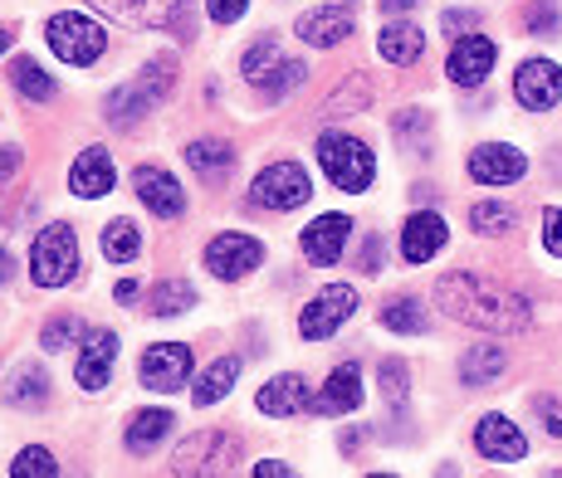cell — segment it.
I'll return each mask as SVG.
<instances>
[{
    "label": "cell",
    "instance_id": "cell-1",
    "mask_svg": "<svg viewBox=\"0 0 562 478\" xmlns=\"http://www.w3.org/2000/svg\"><path fill=\"white\" fill-rule=\"evenodd\" d=\"M436 303H440V312H450L456 322H470V328H480V332H524L528 312H533L524 293L499 288L484 274H464V269L440 274Z\"/></svg>",
    "mask_w": 562,
    "mask_h": 478
},
{
    "label": "cell",
    "instance_id": "cell-2",
    "mask_svg": "<svg viewBox=\"0 0 562 478\" xmlns=\"http://www.w3.org/2000/svg\"><path fill=\"white\" fill-rule=\"evenodd\" d=\"M318 167L328 171L333 186L348 191V195H362L376 181L372 147H367L362 137H352V133H323L318 137Z\"/></svg>",
    "mask_w": 562,
    "mask_h": 478
},
{
    "label": "cell",
    "instance_id": "cell-3",
    "mask_svg": "<svg viewBox=\"0 0 562 478\" xmlns=\"http://www.w3.org/2000/svg\"><path fill=\"white\" fill-rule=\"evenodd\" d=\"M93 5L127 30H171L181 39H196L191 0H93Z\"/></svg>",
    "mask_w": 562,
    "mask_h": 478
},
{
    "label": "cell",
    "instance_id": "cell-4",
    "mask_svg": "<svg viewBox=\"0 0 562 478\" xmlns=\"http://www.w3.org/2000/svg\"><path fill=\"white\" fill-rule=\"evenodd\" d=\"M235 459H240V440H235V434L196 430L177 444V454H171V474L177 478H221V474L235 469Z\"/></svg>",
    "mask_w": 562,
    "mask_h": 478
},
{
    "label": "cell",
    "instance_id": "cell-5",
    "mask_svg": "<svg viewBox=\"0 0 562 478\" xmlns=\"http://www.w3.org/2000/svg\"><path fill=\"white\" fill-rule=\"evenodd\" d=\"M45 39H49V49L59 54L64 64H74V69H89V64H99V59H103V49H108L103 25H93L89 15H79V10L49 15Z\"/></svg>",
    "mask_w": 562,
    "mask_h": 478
},
{
    "label": "cell",
    "instance_id": "cell-6",
    "mask_svg": "<svg viewBox=\"0 0 562 478\" xmlns=\"http://www.w3.org/2000/svg\"><path fill=\"white\" fill-rule=\"evenodd\" d=\"M30 274H35L40 288H64L74 274H79V239H74L69 225H45L30 244Z\"/></svg>",
    "mask_w": 562,
    "mask_h": 478
},
{
    "label": "cell",
    "instance_id": "cell-7",
    "mask_svg": "<svg viewBox=\"0 0 562 478\" xmlns=\"http://www.w3.org/2000/svg\"><path fill=\"white\" fill-rule=\"evenodd\" d=\"M250 201L259 210H299L304 201H313V181L304 171V161H274L250 181Z\"/></svg>",
    "mask_w": 562,
    "mask_h": 478
},
{
    "label": "cell",
    "instance_id": "cell-8",
    "mask_svg": "<svg viewBox=\"0 0 562 478\" xmlns=\"http://www.w3.org/2000/svg\"><path fill=\"white\" fill-rule=\"evenodd\" d=\"M191 366H196V356H191L187 342H157V346H147L143 352L137 376H143L147 390L177 396V390H187V382H191Z\"/></svg>",
    "mask_w": 562,
    "mask_h": 478
},
{
    "label": "cell",
    "instance_id": "cell-9",
    "mask_svg": "<svg viewBox=\"0 0 562 478\" xmlns=\"http://www.w3.org/2000/svg\"><path fill=\"white\" fill-rule=\"evenodd\" d=\"M352 308H358V288L328 284L323 293H313L308 308L299 312V337H308V342H323V337H333L342 322L352 318Z\"/></svg>",
    "mask_w": 562,
    "mask_h": 478
},
{
    "label": "cell",
    "instance_id": "cell-10",
    "mask_svg": "<svg viewBox=\"0 0 562 478\" xmlns=\"http://www.w3.org/2000/svg\"><path fill=\"white\" fill-rule=\"evenodd\" d=\"M265 264V244L255 235H240V230H225L205 244V269L215 278H245Z\"/></svg>",
    "mask_w": 562,
    "mask_h": 478
},
{
    "label": "cell",
    "instance_id": "cell-11",
    "mask_svg": "<svg viewBox=\"0 0 562 478\" xmlns=\"http://www.w3.org/2000/svg\"><path fill=\"white\" fill-rule=\"evenodd\" d=\"M514 98L528 113H548L562 103V69L553 59H524L514 73Z\"/></svg>",
    "mask_w": 562,
    "mask_h": 478
},
{
    "label": "cell",
    "instance_id": "cell-12",
    "mask_svg": "<svg viewBox=\"0 0 562 478\" xmlns=\"http://www.w3.org/2000/svg\"><path fill=\"white\" fill-rule=\"evenodd\" d=\"M348 235H352V215L328 210V215H318V220H313L304 235H299V249H304L308 264L328 269V264H338V259H342V249H348Z\"/></svg>",
    "mask_w": 562,
    "mask_h": 478
},
{
    "label": "cell",
    "instance_id": "cell-13",
    "mask_svg": "<svg viewBox=\"0 0 562 478\" xmlns=\"http://www.w3.org/2000/svg\"><path fill=\"white\" fill-rule=\"evenodd\" d=\"M494 59H499V45H494V39L464 35V39H456V49H450L446 73H450V83H460V89H480V83L490 79Z\"/></svg>",
    "mask_w": 562,
    "mask_h": 478
},
{
    "label": "cell",
    "instance_id": "cell-14",
    "mask_svg": "<svg viewBox=\"0 0 562 478\" xmlns=\"http://www.w3.org/2000/svg\"><path fill=\"white\" fill-rule=\"evenodd\" d=\"M524 171H528V157L509 143H484L470 151V177L480 186H514Z\"/></svg>",
    "mask_w": 562,
    "mask_h": 478
},
{
    "label": "cell",
    "instance_id": "cell-15",
    "mask_svg": "<svg viewBox=\"0 0 562 478\" xmlns=\"http://www.w3.org/2000/svg\"><path fill=\"white\" fill-rule=\"evenodd\" d=\"M133 191H137V201H143L147 210L161 215V220H177V215L187 210V191L177 186V177L161 171V167H147V161L133 171Z\"/></svg>",
    "mask_w": 562,
    "mask_h": 478
},
{
    "label": "cell",
    "instance_id": "cell-16",
    "mask_svg": "<svg viewBox=\"0 0 562 478\" xmlns=\"http://www.w3.org/2000/svg\"><path fill=\"white\" fill-rule=\"evenodd\" d=\"M446 239H450V225L436 210H416L402 225V259L406 264H430L446 249Z\"/></svg>",
    "mask_w": 562,
    "mask_h": 478
},
{
    "label": "cell",
    "instance_id": "cell-17",
    "mask_svg": "<svg viewBox=\"0 0 562 478\" xmlns=\"http://www.w3.org/2000/svg\"><path fill=\"white\" fill-rule=\"evenodd\" d=\"M113 362H117V332L93 328L89 337H83V356H79V366H74V382H79L83 390H108Z\"/></svg>",
    "mask_w": 562,
    "mask_h": 478
},
{
    "label": "cell",
    "instance_id": "cell-18",
    "mask_svg": "<svg viewBox=\"0 0 562 478\" xmlns=\"http://www.w3.org/2000/svg\"><path fill=\"white\" fill-rule=\"evenodd\" d=\"M299 39L313 49H333V45H342V39L358 30V20H352V10L348 5H318V10H308V15H299Z\"/></svg>",
    "mask_w": 562,
    "mask_h": 478
},
{
    "label": "cell",
    "instance_id": "cell-19",
    "mask_svg": "<svg viewBox=\"0 0 562 478\" xmlns=\"http://www.w3.org/2000/svg\"><path fill=\"white\" fill-rule=\"evenodd\" d=\"M474 449H480L484 459L518 464L528 454V440H524V430H518L509 416H484L480 425H474Z\"/></svg>",
    "mask_w": 562,
    "mask_h": 478
},
{
    "label": "cell",
    "instance_id": "cell-20",
    "mask_svg": "<svg viewBox=\"0 0 562 478\" xmlns=\"http://www.w3.org/2000/svg\"><path fill=\"white\" fill-rule=\"evenodd\" d=\"M362 406V366L348 362L323 382V390L313 396V416H352Z\"/></svg>",
    "mask_w": 562,
    "mask_h": 478
},
{
    "label": "cell",
    "instance_id": "cell-21",
    "mask_svg": "<svg viewBox=\"0 0 562 478\" xmlns=\"http://www.w3.org/2000/svg\"><path fill=\"white\" fill-rule=\"evenodd\" d=\"M259 416H274V420H289V416H299V410H313V396H308V382L304 376H294V372H284V376H274V382H265L259 386Z\"/></svg>",
    "mask_w": 562,
    "mask_h": 478
},
{
    "label": "cell",
    "instance_id": "cell-22",
    "mask_svg": "<svg viewBox=\"0 0 562 478\" xmlns=\"http://www.w3.org/2000/svg\"><path fill=\"white\" fill-rule=\"evenodd\" d=\"M113 181H117V171H113V157H108L103 147H89L69 167V191L79 195V201H99V195L113 191Z\"/></svg>",
    "mask_w": 562,
    "mask_h": 478
},
{
    "label": "cell",
    "instance_id": "cell-23",
    "mask_svg": "<svg viewBox=\"0 0 562 478\" xmlns=\"http://www.w3.org/2000/svg\"><path fill=\"white\" fill-rule=\"evenodd\" d=\"M376 54H382L386 64H416L420 54H426V35H420V25H411V20H392V25H382V35H376Z\"/></svg>",
    "mask_w": 562,
    "mask_h": 478
},
{
    "label": "cell",
    "instance_id": "cell-24",
    "mask_svg": "<svg viewBox=\"0 0 562 478\" xmlns=\"http://www.w3.org/2000/svg\"><path fill=\"white\" fill-rule=\"evenodd\" d=\"M187 167L205 181H225L235 171V151L225 143H215V137H196V143L187 147Z\"/></svg>",
    "mask_w": 562,
    "mask_h": 478
},
{
    "label": "cell",
    "instance_id": "cell-25",
    "mask_svg": "<svg viewBox=\"0 0 562 478\" xmlns=\"http://www.w3.org/2000/svg\"><path fill=\"white\" fill-rule=\"evenodd\" d=\"M171 425H177V416H171V410H137V416L127 420V449H133V454H153L157 444L171 434Z\"/></svg>",
    "mask_w": 562,
    "mask_h": 478
},
{
    "label": "cell",
    "instance_id": "cell-26",
    "mask_svg": "<svg viewBox=\"0 0 562 478\" xmlns=\"http://www.w3.org/2000/svg\"><path fill=\"white\" fill-rule=\"evenodd\" d=\"M504 372H509V352H499V346H470V352L460 356L464 386H490V382H499Z\"/></svg>",
    "mask_w": 562,
    "mask_h": 478
},
{
    "label": "cell",
    "instance_id": "cell-27",
    "mask_svg": "<svg viewBox=\"0 0 562 478\" xmlns=\"http://www.w3.org/2000/svg\"><path fill=\"white\" fill-rule=\"evenodd\" d=\"M240 356H215L211 362V372L196 382V406H215V400H225L231 396V386L240 382Z\"/></svg>",
    "mask_w": 562,
    "mask_h": 478
},
{
    "label": "cell",
    "instance_id": "cell-28",
    "mask_svg": "<svg viewBox=\"0 0 562 478\" xmlns=\"http://www.w3.org/2000/svg\"><path fill=\"white\" fill-rule=\"evenodd\" d=\"M147 308H153V318H181L187 308H196V288H191L187 278H161V284L147 293Z\"/></svg>",
    "mask_w": 562,
    "mask_h": 478
},
{
    "label": "cell",
    "instance_id": "cell-29",
    "mask_svg": "<svg viewBox=\"0 0 562 478\" xmlns=\"http://www.w3.org/2000/svg\"><path fill=\"white\" fill-rule=\"evenodd\" d=\"M382 328L386 332H402V337H420L430 328V318H426V308H420V298H392V303H382Z\"/></svg>",
    "mask_w": 562,
    "mask_h": 478
},
{
    "label": "cell",
    "instance_id": "cell-30",
    "mask_svg": "<svg viewBox=\"0 0 562 478\" xmlns=\"http://www.w3.org/2000/svg\"><path fill=\"white\" fill-rule=\"evenodd\" d=\"M45 396H49V376L40 372V366H15V376H10V386H5V400L10 406H45Z\"/></svg>",
    "mask_w": 562,
    "mask_h": 478
},
{
    "label": "cell",
    "instance_id": "cell-31",
    "mask_svg": "<svg viewBox=\"0 0 562 478\" xmlns=\"http://www.w3.org/2000/svg\"><path fill=\"white\" fill-rule=\"evenodd\" d=\"M10 79H15V93L30 98V103H49V98H54L49 69H45V64H35V59H15V64H10Z\"/></svg>",
    "mask_w": 562,
    "mask_h": 478
},
{
    "label": "cell",
    "instance_id": "cell-32",
    "mask_svg": "<svg viewBox=\"0 0 562 478\" xmlns=\"http://www.w3.org/2000/svg\"><path fill=\"white\" fill-rule=\"evenodd\" d=\"M143 254V235H137L133 220H108L103 225V259L113 264H127V259Z\"/></svg>",
    "mask_w": 562,
    "mask_h": 478
},
{
    "label": "cell",
    "instance_id": "cell-33",
    "mask_svg": "<svg viewBox=\"0 0 562 478\" xmlns=\"http://www.w3.org/2000/svg\"><path fill=\"white\" fill-rule=\"evenodd\" d=\"M392 137L411 151V157H426L430 151V117L416 113V107H406V113L392 117Z\"/></svg>",
    "mask_w": 562,
    "mask_h": 478
},
{
    "label": "cell",
    "instance_id": "cell-34",
    "mask_svg": "<svg viewBox=\"0 0 562 478\" xmlns=\"http://www.w3.org/2000/svg\"><path fill=\"white\" fill-rule=\"evenodd\" d=\"M147 107H153V98L137 89V83H123V89L108 93V117H113L117 127H133L137 117H147Z\"/></svg>",
    "mask_w": 562,
    "mask_h": 478
},
{
    "label": "cell",
    "instance_id": "cell-35",
    "mask_svg": "<svg viewBox=\"0 0 562 478\" xmlns=\"http://www.w3.org/2000/svg\"><path fill=\"white\" fill-rule=\"evenodd\" d=\"M514 225H518L514 205H504V201H480V205H470V230H474V235H509Z\"/></svg>",
    "mask_w": 562,
    "mask_h": 478
},
{
    "label": "cell",
    "instance_id": "cell-36",
    "mask_svg": "<svg viewBox=\"0 0 562 478\" xmlns=\"http://www.w3.org/2000/svg\"><path fill=\"white\" fill-rule=\"evenodd\" d=\"M279 64H284V54H279L274 39H255V45L245 49V59H240V73H245L250 83H269Z\"/></svg>",
    "mask_w": 562,
    "mask_h": 478
},
{
    "label": "cell",
    "instance_id": "cell-37",
    "mask_svg": "<svg viewBox=\"0 0 562 478\" xmlns=\"http://www.w3.org/2000/svg\"><path fill=\"white\" fill-rule=\"evenodd\" d=\"M171 83H177V59H171V54H157V59H147L143 79H137V89L153 98V103H161V98L171 93Z\"/></svg>",
    "mask_w": 562,
    "mask_h": 478
},
{
    "label": "cell",
    "instance_id": "cell-38",
    "mask_svg": "<svg viewBox=\"0 0 562 478\" xmlns=\"http://www.w3.org/2000/svg\"><path fill=\"white\" fill-rule=\"evenodd\" d=\"M10 478H59V464H54V454L45 449V444H30V449L15 454Z\"/></svg>",
    "mask_w": 562,
    "mask_h": 478
},
{
    "label": "cell",
    "instance_id": "cell-39",
    "mask_svg": "<svg viewBox=\"0 0 562 478\" xmlns=\"http://www.w3.org/2000/svg\"><path fill=\"white\" fill-rule=\"evenodd\" d=\"M376 382H382V396L392 410H406V390H411V376H406V362H382L376 366Z\"/></svg>",
    "mask_w": 562,
    "mask_h": 478
},
{
    "label": "cell",
    "instance_id": "cell-40",
    "mask_svg": "<svg viewBox=\"0 0 562 478\" xmlns=\"http://www.w3.org/2000/svg\"><path fill=\"white\" fill-rule=\"evenodd\" d=\"M372 103V83L367 79H348V89H338L328 98V107H323V117H348V113H358V107H367Z\"/></svg>",
    "mask_w": 562,
    "mask_h": 478
},
{
    "label": "cell",
    "instance_id": "cell-41",
    "mask_svg": "<svg viewBox=\"0 0 562 478\" xmlns=\"http://www.w3.org/2000/svg\"><path fill=\"white\" fill-rule=\"evenodd\" d=\"M304 79H308L304 59H284V64H279V69H274V79H269V83H259V89H265V103H279V98H284V93H294Z\"/></svg>",
    "mask_w": 562,
    "mask_h": 478
},
{
    "label": "cell",
    "instance_id": "cell-42",
    "mask_svg": "<svg viewBox=\"0 0 562 478\" xmlns=\"http://www.w3.org/2000/svg\"><path fill=\"white\" fill-rule=\"evenodd\" d=\"M74 337H83V322H79V318H69V312H59V318H54L49 328L40 332V346H45V352H64V346L74 342Z\"/></svg>",
    "mask_w": 562,
    "mask_h": 478
},
{
    "label": "cell",
    "instance_id": "cell-43",
    "mask_svg": "<svg viewBox=\"0 0 562 478\" xmlns=\"http://www.w3.org/2000/svg\"><path fill=\"white\" fill-rule=\"evenodd\" d=\"M524 25H528V35H558V25H562V15H558V0H533L528 5V15H524Z\"/></svg>",
    "mask_w": 562,
    "mask_h": 478
},
{
    "label": "cell",
    "instance_id": "cell-44",
    "mask_svg": "<svg viewBox=\"0 0 562 478\" xmlns=\"http://www.w3.org/2000/svg\"><path fill=\"white\" fill-rule=\"evenodd\" d=\"M543 249L562 259V205H548L543 210Z\"/></svg>",
    "mask_w": 562,
    "mask_h": 478
},
{
    "label": "cell",
    "instance_id": "cell-45",
    "mask_svg": "<svg viewBox=\"0 0 562 478\" xmlns=\"http://www.w3.org/2000/svg\"><path fill=\"white\" fill-rule=\"evenodd\" d=\"M245 5H250V0H205V15H211L215 25H235V20L245 15Z\"/></svg>",
    "mask_w": 562,
    "mask_h": 478
},
{
    "label": "cell",
    "instance_id": "cell-46",
    "mask_svg": "<svg viewBox=\"0 0 562 478\" xmlns=\"http://www.w3.org/2000/svg\"><path fill=\"white\" fill-rule=\"evenodd\" d=\"M440 25H446V35H470L474 25H480V15H474V10H446V15H440Z\"/></svg>",
    "mask_w": 562,
    "mask_h": 478
},
{
    "label": "cell",
    "instance_id": "cell-47",
    "mask_svg": "<svg viewBox=\"0 0 562 478\" xmlns=\"http://www.w3.org/2000/svg\"><path fill=\"white\" fill-rule=\"evenodd\" d=\"M382 259H386L382 235H367V249H362V274H376V269H382Z\"/></svg>",
    "mask_w": 562,
    "mask_h": 478
},
{
    "label": "cell",
    "instance_id": "cell-48",
    "mask_svg": "<svg viewBox=\"0 0 562 478\" xmlns=\"http://www.w3.org/2000/svg\"><path fill=\"white\" fill-rule=\"evenodd\" d=\"M20 161H25V157H20V147H0V181H10V177H15V171H20Z\"/></svg>",
    "mask_w": 562,
    "mask_h": 478
},
{
    "label": "cell",
    "instance_id": "cell-49",
    "mask_svg": "<svg viewBox=\"0 0 562 478\" xmlns=\"http://www.w3.org/2000/svg\"><path fill=\"white\" fill-rule=\"evenodd\" d=\"M533 410L548 420V434H562V416H558V406H553V400H533Z\"/></svg>",
    "mask_w": 562,
    "mask_h": 478
},
{
    "label": "cell",
    "instance_id": "cell-50",
    "mask_svg": "<svg viewBox=\"0 0 562 478\" xmlns=\"http://www.w3.org/2000/svg\"><path fill=\"white\" fill-rule=\"evenodd\" d=\"M255 478H289V464H279V459H259V464H255Z\"/></svg>",
    "mask_w": 562,
    "mask_h": 478
},
{
    "label": "cell",
    "instance_id": "cell-51",
    "mask_svg": "<svg viewBox=\"0 0 562 478\" xmlns=\"http://www.w3.org/2000/svg\"><path fill=\"white\" fill-rule=\"evenodd\" d=\"M382 5V15H406V10H416L420 0H376Z\"/></svg>",
    "mask_w": 562,
    "mask_h": 478
},
{
    "label": "cell",
    "instance_id": "cell-52",
    "mask_svg": "<svg viewBox=\"0 0 562 478\" xmlns=\"http://www.w3.org/2000/svg\"><path fill=\"white\" fill-rule=\"evenodd\" d=\"M10 274H15V259H10V249L0 244V288H5V278H10Z\"/></svg>",
    "mask_w": 562,
    "mask_h": 478
},
{
    "label": "cell",
    "instance_id": "cell-53",
    "mask_svg": "<svg viewBox=\"0 0 562 478\" xmlns=\"http://www.w3.org/2000/svg\"><path fill=\"white\" fill-rule=\"evenodd\" d=\"M137 293H143V288H137V278H123V284H117V303H133Z\"/></svg>",
    "mask_w": 562,
    "mask_h": 478
},
{
    "label": "cell",
    "instance_id": "cell-54",
    "mask_svg": "<svg viewBox=\"0 0 562 478\" xmlns=\"http://www.w3.org/2000/svg\"><path fill=\"white\" fill-rule=\"evenodd\" d=\"M10 39H15V30H10L5 20H0V54H10Z\"/></svg>",
    "mask_w": 562,
    "mask_h": 478
},
{
    "label": "cell",
    "instance_id": "cell-55",
    "mask_svg": "<svg viewBox=\"0 0 562 478\" xmlns=\"http://www.w3.org/2000/svg\"><path fill=\"white\" fill-rule=\"evenodd\" d=\"M367 478H396V474H367Z\"/></svg>",
    "mask_w": 562,
    "mask_h": 478
}]
</instances>
